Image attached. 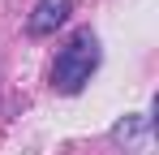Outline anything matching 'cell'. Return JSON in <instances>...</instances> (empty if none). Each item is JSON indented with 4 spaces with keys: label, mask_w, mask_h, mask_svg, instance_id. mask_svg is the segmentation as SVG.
<instances>
[{
    "label": "cell",
    "mask_w": 159,
    "mask_h": 155,
    "mask_svg": "<svg viewBox=\"0 0 159 155\" xmlns=\"http://www.w3.org/2000/svg\"><path fill=\"white\" fill-rule=\"evenodd\" d=\"M99 56H103L99 52V39L90 30H78L52 60V91L56 95H78L82 86L90 82V73L99 69Z\"/></svg>",
    "instance_id": "obj_1"
},
{
    "label": "cell",
    "mask_w": 159,
    "mask_h": 155,
    "mask_svg": "<svg viewBox=\"0 0 159 155\" xmlns=\"http://www.w3.org/2000/svg\"><path fill=\"white\" fill-rule=\"evenodd\" d=\"M69 13H73V0H39V4L30 9L26 30L34 35V39L56 35V26H65V22H69Z\"/></svg>",
    "instance_id": "obj_2"
}]
</instances>
